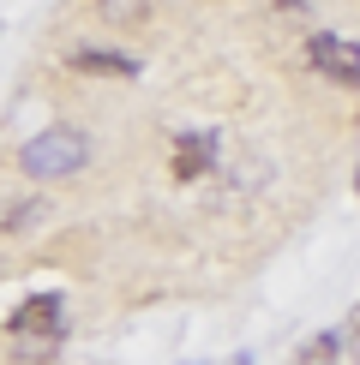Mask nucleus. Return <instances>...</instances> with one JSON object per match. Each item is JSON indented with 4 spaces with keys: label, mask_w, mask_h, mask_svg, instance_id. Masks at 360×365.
I'll return each instance as SVG.
<instances>
[{
    "label": "nucleus",
    "mask_w": 360,
    "mask_h": 365,
    "mask_svg": "<svg viewBox=\"0 0 360 365\" xmlns=\"http://www.w3.org/2000/svg\"><path fill=\"white\" fill-rule=\"evenodd\" d=\"M354 197H360V168H354Z\"/></svg>",
    "instance_id": "nucleus-13"
},
{
    "label": "nucleus",
    "mask_w": 360,
    "mask_h": 365,
    "mask_svg": "<svg viewBox=\"0 0 360 365\" xmlns=\"http://www.w3.org/2000/svg\"><path fill=\"white\" fill-rule=\"evenodd\" d=\"M90 168V138L79 126H42L36 138L19 144V174L36 180V186H54V180H79Z\"/></svg>",
    "instance_id": "nucleus-1"
},
{
    "label": "nucleus",
    "mask_w": 360,
    "mask_h": 365,
    "mask_svg": "<svg viewBox=\"0 0 360 365\" xmlns=\"http://www.w3.org/2000/svg\"><path fill=\"white\" fill-rule=\"evenodd\" d=\"M54 216V197L30 192V197H12V204H0V240H19V234H36L42 222Z\"/></svg>",
    "instance_id": "nucleus-6"
},
{
    "label": "nucleus",
    "mask_w": 360,
    "mask_h": 365,
    "mask_svg": "<svg viewBox=\"0 0 360 365\" xmlns=\"http://www.w3.org/2000/svg\"><path fill=\"white\" fill-rule=\"evenodd\" d=\"M349 341L360 347V306H354V317H349Z\"/></svg>",
    "instance_id": "nucleus-10"
},
{
    "label": "nucleus",
    "mask_w": 360,
    "mask_h": 365,
    "mask_svg": "<svg viewBox=\"0 0 360 365\" xmlns=\"http://www.w3.org/2000/svg\"><path fill=\"white\" fill-rule=\"evenodd\" d=\"M96 19L114 30H144L150 24V0H96Z\"/></svg>",
    "instance_id": "nucleus-8"
},
{
    "label": "nucleus",
    "mask_w": 360,
    "mask_h": 365,
    "mask_svg": "<svg viewBox=\"0 0 360 365\" xmlns=\"http://www.w3.org/2000/svg\"><path fill=\"white\" fill-rule=\"evenodd\" d=\"M66 72H84V78H144V60L126 54V48H96V42H84V48L66 54Z\"/></svg>",
    "instance_id": "nucleus-4"
},
{
    "label": "nucleus",
    "mask_w": 360,
    "mask_h": 365,
    "mask_svg": "<svg viewBox=\"0 0 360 365\" xmlns=\"http://www.w3.org/2000/svg\"><path fill=\"white\" fill-rule=\"evenodd\" d=\"M66 299L60 294H30V299H19V306L6 312V336H60L66 341Z\"/></svg>",
    "instance_id": "nucleus-3"
},
{
    "label": "nucleus",
    "mask_w": 360,
    "mask_h": 365,
    "mask_svg": "<svg viewBox=\"0 0 360 365\" xmlns=\"http://www.w3.org/2000/svg\"><path fill=\"white\" fill-rule=\"evenodd\" d=\"M6 347L19 365H49L60 354V336H6Z\"/></svg>",
    "instance_id": "nucleus-9"
},
{
    "label": "nucleus",
    "mask_w": 360,
    "mask_h": 365,
    "mask_svg": "<svg viewBox=\"0 0 360 365\" xmlns=\"http://www.w3.org/2000/svg\"><path fill=\"white\" fill-rule=\"evenodd\" d=\"M174 180L180 186H192V180H204L210 168H216V132H180L174 138Z\"/></svg>",
    "instance_id": "nucleus-5"
},
{
    "label": "nucleus",
    "mask_w": 360,
    "mask_h": 365,
    "mask_svg": "<svg viewBox=\"0 0 360 365\" xmlns=\"http://www.w3.org/2000/svg\"><path fill=\"white\" fill-rule=\"evenodd\" d=\"M234 365H252V354H234Z\"/></svg>",
    "instance_id": "nucleus-12"
},
{
    "label": "nucleus",
    "mask_w": 360,
    "mask_h": 365,
    "mask_svg": "<svg viewBox=\"0 0 360 365\" xmlns=\"http://www.w3.org/2000/svg\"><path fill=\"white\" fill-rule=\"evenodd\" d=\"M300 6H306V0H276V12H300Z\"/></svg>",
    "instance_id": "nucleus-11"
},
{
    "label": "nucleus",
    "mask_w": 360,
    "mask_h": 365,
    "mask_svg": "<svg viewBox=\"0 0 360 365\" xmlns=\"http://www.w3.org/2000/svg\"><path fill=\"white\" fill-rule=\"evenodd\" d=\"M300 60H306V66L319 72L324 84H336V90H360V42H354V36H336V30H312V36L300 42Z\"/></svg>",
    "instance_id": "nucleus-2"
},
{
    "label": "nucleus",
    "mask_w": 360,
    "mask_h": 365,
    "mask_svg": "<svg viewBox=\"0 0 360 365\" xmlns=\"http://www.w3.org/2000/svg\"><path fill=\"white\" fill-rule=\"evenodd\" d=\"M192 365H204V359H192Z\"/></svg>",
    "instance_id": "nucleus-14"
},
{
    "label": "nucleus",
    "mask_w": 360,
    "mask_h": 365,
    "mask_svg": "<svg viewBox=\"0 0 360 365\" xmlns=\"http://www.w3.org/2000/svg\"><path fill=\"white\" fill-rule=\"evenodd\" d=\"M342 354H349V329H319V336H306L294 365H342Z\"/></svg>",
    "instance_id": "nucleus-7"
}]
</instances>
